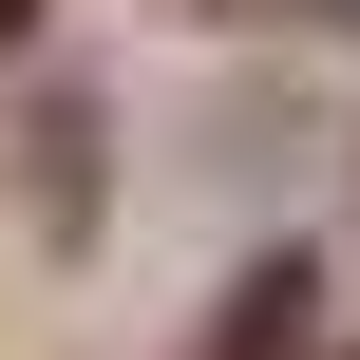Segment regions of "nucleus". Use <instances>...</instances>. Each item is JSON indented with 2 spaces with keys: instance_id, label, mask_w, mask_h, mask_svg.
<instances>
[{
  "instance_id": "1",
  "label": "nucleus",
  "mask_w": 360,
  "mask_h": 360,
  "mask_svg": "<svg viewBox=\"0 0 360 360\" xmlns=\"http://www.w3.org/2000/svg\"><path fill=\"white\" fill-rule=\"evenodd\" d=\"M266 342H304V266H266V285L209 323V360H266Z\"/></svg>"
}]
</instances>
